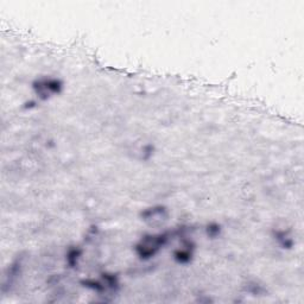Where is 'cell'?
Wrapping results in <instances>:
<instances>
[{
    "mask_svg": "<svg viewBox=\"0 0 304 304\" xmlns=\"http://www.w3.org/2000/svg\"><path fill=\"white\" fill-rule=\"evenodd\" d=\"M171 232L158 233V234H146L139 240L135 246L137 255L143 260L155 257L171 238Z\"/></svg>",
    "mask_w": 304,
    "mask_h": 304,
    "instance_id": "obj_1",
    "label": "cell"
},
{
    "mask_svg": "<svg viewBox=\"0 0 304 304\" xmlns=\"http://www.w3.org/2000/svg\"><path fill=\"white\" fill-rule=\"evenodd\" d=\"M32 90L37 98L42 101L50 99L51 96L61 94L63 90V82L57 77L44 76L38 77L32 82Z\"/></svg>",
    "mask_w": 304,
    "mask_h": 304,
    "instance_id": "obj_2",
    "label": "cell"
},
{
    "mask_svg": "<svg viewBox=\"0 0 304 304\" xmlns=\"http://www.w3.org/2000/svg\"><path fill=\"white\" fill-rule=\"evenodd\" d=\"M23 262H24V257L23 254H20L14 259L12 264L9 265V268H7L5 272V277H4L3 288H2L3 292H6L7 290H10L11 287L14 284V281L17 280L18 276H20L21 269H23Z\"/></svg>",
    "mask_w": 304,
    "mask_h": 304,
    "instance_id": "obj_3",
    "label": "cell"
},
{
    "mask_svg": "<svg viewBox=\"0 0 304 304\" xmlns=\"http://www.w3.org/2000/svg\"><path fill=\"white\" fill-rule=\"evenodd\" d=\"M182 244H181V247L177 248V250L173 252V259H175L176 263L179 264H188L192 260V257H194V251H195V244L191 242L190 239H184L182 236Z\"/></svg>",
    "mask_w": 304,
    "mask_h": 304,
    "instance_id": "obj_4",
    "label": "cell"
},
{
    "mask_svg": "<svg viewBox=\"0 0 304 304\" xmlns=\"http://www.w3.org/2000/svg\"><path fill=\"white\" fill-rule=\"evenodd\" d=\"M142 220L150 222L152 225L162 224L168 218V209L164 206H155L151 208H146L140 213Z\"/></svg>",
    "mask_w": 304,
    "mask_h": 304,
    "instance_id": "obj_5",
    "label": "cell"
},
{
    "mask_svg": "<svg viewBox=\"0 0 304 304\" xmlns=\"http://www.w3.org/2000/svg\"><path fill=\"white\" fill-rule=\"evenodd\" d=\"M81 255H82V250L77 246L70 247L69 250L67 251L66 262H67V264H68L69 268H72V269L76 268L77 264H79Z\"/></svg>",
    "mask_w": 304,
    "mask_h": 304,
    "instance_id": "obj_6",
    "label": "cell"
},
{
    "mask_svg": "<svg viewBox=\"0 0 304 304\" xmlns=\"http://www.w3.org/2000/svg\"><path fill=\"white\" fill-rule=\"evenodd\" d=\"M274 236H276V239L278 240V242H279L281 248H287V250H289V248H291L292 246H294V240L289 236L288 232H285V231L276 232L274 233Z\"/></svg>",
    "mask_w": 304,
    "mask_h": 304,
    "instance_id": "obj_7",
    "label": "cell"
},
{
    "mask_svg": "<svg viewBox=\"0 0 304 304\" xmlns=\"http://www.w3.org/2000/svg\"><path fill=\"white\" fill-rule=\"evenodd\" d=\"M222 231L221 225L216 224V222H210L206 226V234L209 239H216L220 236Z\"/></svg>",
    "mask_w": 304,
    "mask_h": 304,
    "instance_id": "obj_8",
    "label": "cell"
},
{
    "mask_svg": "<svg viewBox=\"0 0 304 304\" xmlns=\"http://www.w3.org/2000/svg\"><path fill=\"white\" fill-rule=\"evenodd\" d=\"M154 151H155V147L152 145H145L143 147V155H142V158L143 161H147V159H150L152 157V155H154Z\"/></svg>",
    "mask_w": 304,
    "mask_h": 304,
    "instance_id": "obj_9",
    "label": "cell"
},
{
    "mask_svg": "<svg viewBox=\"0 0 304 304\" xmlns=\"http://www.w3.org/2000/svg\"><path fill=\"white\" fill-rule=\"evenodd\" d=\"M35 107H37V102L35 101V100H30V101L24 102V105H23L24 110H32V108H35Z\"/></svg>",
    "mask_w": 304,
    "mask_h": 304,
    "instance_id": "obj_10",
    "label": "cell"
}]
</instances>
